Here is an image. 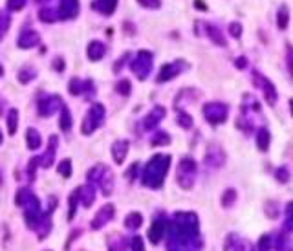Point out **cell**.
<instances>
[{"mask_svg":"<svg viewBox=\"0 0 293 251\" xmlns=\"http://www.w3.org/2000/svg\"><path fill=\"white\" fill-rule=\"evenodd\" d=\"M200 224L195 213H176L169 222V251H200Z\"/></svg>","mask_w":293,"mask_h":251,"instance_id":"1","label":"cell"},{"mask_svg":"<svg viewBox=\"0 0 293 251\" xmlns=\"http://www.w3.org/2000/svg\"><path fill=\"white\" fill-rule=\"evenodd\" d=\"M171 167V156L169 154H156L152 156L147 167L143 171L141 182L143 185L151 187V189H159L165 182L167 171Z\"/></svg>","mask_w":293,"mask_h":251,"instance_id":"2","label":"cell"},{"mask_svg":"<svg viewBox=\"0 0 293 251\" xmlns=\"http://www.w3.org/2000/svg\"><path fill=\"white\" fill-rule=\"evenodd\" d=\"M196 173H198V163L193 160L191 156L181 158L178 163V171H176V182L181 189H191L196 182Z\"/></svg>","mask_w":293,"mask_h":251,"instance_id":"3","label":"cell"},{"mask_svg":"<svg viewBox=\"0 0 293 251\" xmlns=\"http://www.w3.org/2000/svg\"><path fill=\"white\" fill-rule=\"evenodd\" d=\"M103 121H105V107H103L101 103H94V105L88 108L86 116H84L81 132H83L84 136H90L92 132H96V130L103 125Z\"/></svg>","mask_w":293,"mask_h":251,"instance_id":"4","label":"cell"},{"mask_svg":"<svg viewBox=\"0 0 293 251\" xmlns=\"http://www.w3.org/2000/svg\"><path fill=\"white\" fill-rule=\"evenodd\" d=\"M203 117L207 119V123L211 125H220L227 119V114H229V107L226 103H220V101H215V103H205L202 108Z\"/></svg>","mask_w":293,"mask_h":251,"instance_id":"5","label":"cell"},{"mask_svg":"<svg viewBox=\"0 0 293 251\" xmlns=\"http://www.w3.org/2000/svg\"><path fill=\"white\" fill-rule=\"evenodd\" d=\"M253 83H255V86L258 88V90H262L264 97H266V101H268V105H271V107H275L278 101V94H277V88H275V84L271 83L268 77L264 76V74H260V72H253Z\"/></svg>","mask_w":293,"mask_h":251,"instance_id":"6","label":"cell"},{"mask_svg":"<svg viewBox=\"0 0 293 251\" xmlns=\"http://www.w3.org/2000/svg\"><path fill=\"white\" fill-rule=\"evenodd\" d=\"M130 70L134 72L137 79H141V81L143 79H147L152 70V54L151 52H147V50L137 52V55L134 57V61L130 62Z\"/></svg>","mask_w":293,"mask_h":251,"instance_id":"7","label":"cell"},{"mask_svg":"<svg viewBox=\"0 0 293 251\" xmlns=\"http://www.w3.org/2000/svg\"><path fill=\"white\" fill-rule=\"evenodd\" d=\"M183 70H187V62L183 61V59H176V61L173 62H167V64H163V66L159 68V74L158 77H156V81H158V83H167V81H171V79L180 76Z\"/></svg>","mask_w":293,"mask_h":251,"instance_id":"8","label":"cell"},{"mask_svg":"<svg viewBox=\"0 0 293 251\" xmlns=\"http://www.w3.org/2000/svg\"><path fill=\"white\" fill-rule=\"evenodd\" d=\"M64 103H62V99L59 96H46V97L39 99L37 103V112L39 116H42V117H48V116H53L57 110H60Z\"/></svg>","mask_w":293,"mask_h":251,"instance_id":"9","label":"cell"},{"mask_svg":"<svg viewBox=\"0 0 293 251\" xmlns=\"http://www.w3.org/2000/svg\"><path fill=\"white\" fill-rule=\"evenodd\" d=\"M114 214H116V207H114L112 204L103 206L98 211V214L94 216V220H92V229H96V231H98V229H101L103 226H106V224L114 218Z\"/></svg>","mask_w":293,"mask_h":251,"instance_id":"10","label":"cell"},{"mask_svg":"<svg viewBox=\"0 0 293 251\" xmlns=\"http://www.w3.org/2000/svg\"><path fill=\"white\" fill-rule=\"evenodd\" d=\"M17 207H24V209H39V200L37 196L31 193L30 189H19L15 196Z\"/></svg>","mask_w":293,"mask_h":251,"instance_id":"11","label":"cell"},{"mask_svg":"<svg viewBox=\"0 0 293 251\" xmlns=\"http://www.w3.org/2000/svg\"><path fill=\"white\" fill-rule=\"evenodd\" d=\"M167 110L161 105H156V107L152 108L149 114L145 116V119H143V129L145 130H152L156 129L159 123H161V119L165 117Z\"/></svg>","mask_w":293,"mask_h":251,"instance_id":"12","label":"cell"},{"mask_svg":"<svg viewBox=\"0 0 293 251\" xmlns=\"http://www.w3.org/2000/svg\"><path fill=\"white\" fill-rule=\"evenodd\" d=\"M167 226H169V222H167L165 216H158V218H154L151 229H149V240H151L152 244H158L159 240L163 238V235H165Z\"/></svg>","mask_w":293,"mask_h":251,"instance_id":"13","label":"cell"},{"mask_svg":"<svg viewBox=\"0 0 293 251\" xmlns=\"http://www.w3.org/2000/svg\"><path fill=\"white\" fill-rule=\"evenodd\" d=\"M79 13V0H60L59 2V17L64 20L76 19Z\"/></svg>","mask_w":293,"mask_h":251,"instance_id":"14","label":"cell"},{"mask_svg":"<svg viewBox=\"0 0 293 251\" xmlns=\"http://www.w3.org/2000/svg\"><path fill=\"white\" fill-rule=\"evenodd\" d=\"M40 42V35H39L35 30H24L19 39H17V44L22 50H28V48H35V46Z\"/></svg>","mask_w":293,"mask_h":251,"instance_id":"15","label":"cell"},{"mask_svg":"<svg viewBox=\"0 0 293 251\" xmlns=\"http://www.w3.org/2000/svg\"><path fill=\"white\" fill-rule=\"evenodd\" d=\"M224 161H226V154H224V151L220 147H211L207 151V156H205V165L207 167L218 169L224 165Z\"/></svg>","mask_w":293,"mask_h":251,"instance_id":"16","label":"cell"},{"mask_svg":"<svg viewBox=\"0 0 293 251\" xmlns=\"http://www.w3.org/2000/svg\"><path fill=\"white\" fill-rule=\"evenodd\" d=\"M57 143H59V139L57 136H52L50 137V145H48V151H46L42 156H39V161H40V165L44 169L52 167L53 160H55V153H57Z\"/></svg>","mask_w":293,"mask_h":251,"instance_id":"17","label":"cell"},{"mask_svg":"<svg viewBox=\"0 0 293 251\" xmlns=\"http://www.w3.org/2000/svg\"><path fill=\"white\" fill-rule=\"evenodd\" d=\"M128 147H130V143H128L127 139H117V141H114L112 145V158L116 163H123L125 161V158H127L128 154Z\"/></svg>","mask_w":293,"mask_h":251,"instance_id":"18","label":"cell"},{"mask_svg":"<svg viewBox=\"0 0 293 251\" xmlns=\"http://www.w3.org/2000/svg\"><path fill=\"white\" fill-rule=\"evenodd\" d=\"M116 6H117V0H94L92 2V9L106 17L116 11Z\"/></svg>","mask_w":293,"mask_h":251,"instance_id":"19","label":"cell"},{"mask_svg":"<svg viewBox=\"0 0 293 251\" xmlns=\"http://www.w3.org/2000/svg\"><path fill=\"white\" fill-rule=\"evenodd\" d=\"M106 54V46L101 42V40H92L88 44V50H86V55L90 61H101L103 55Z\"/></svg>","mask_w":293,"mask_h":251,"instance_id":"20","label":"cell"},{"mask_svg":"<svg viewBox=\"0 0 293 251\" xmlns=\"http://www.w3.org/2000/svg\"><path fill=\"white\" fill-rule=\"evenodd\" d=\"M77 193H79V200L83 202L84 207H90L96 200V189L94 185L88 183V185H83V187H77Z\"/></svg>","mask_w":293,"mask_h":251,"instance_id":"21","label":"cell"},{"mask_svg":"<svg viewBox=\"0 0 293 251\" xmlns=\"http://www.w3.org/2000/svg\"><path fill=\"white\" fill-rule=\"evenodd\" d=\"M203 28H205L207 35H209V39L215 42V44L226 46V39H224V35H222V31H220L218 26H215V24H203Z\"/></svg>","mask_w":293,"mask_h":251,"instance_id":"22","label":"cell"},{"mask_svg":"<svg viewBox=\"0 0 293 251\" xmlns=\"http://www.w3.org/2000/svg\"><path fill=\"white\" fill-rule=\"evenodd\" d=\"M99 185H101V189H103V194L108 196V194H112V189H114V174L112 171L106 167L103 176H101V180H99Z\"/></svg>","mask_w":293,"mask_h":251,"instance_id":"23","label":"cell"},{"mask_svg":"<svg viewBox=\"0 0 293 251\" xmlns=\"http://www.w3.org/2000/svg\"><path fill=\"white\" fill-rule=\"evenodd\" d=\"M256 147H258V151H262V153H266L268 149H270V141H271V134L268 129H258L256 130Z\"/></svg>","mask_w":293,"mask_h":251,"instance_id":"24","label":"cell"},{"mask_svg":"<svg viewBox=\"0 0 293 251\" xmlns=\"http://www.w3.org/2000/svg\"><path fill=\"white\" fill-rule=\"evenodd\" d=\"M26 141H28V149L37 151L39 147L42 145V137H40V134H39L35 129H28V132H26Z\"/></svg>","mask_w":293,"mask_h":251,"instance_id":"25","label":"cell"},{"mask_svg":"<svg viewBox=\"0 0 293 251\" xmlns=\"http://www.w3.org/2000/svg\"><path fill=\"white\" fill-rule=\"evenodd\" d=\"M275 251H293V244L286 233H278L275 238Z\"/></svg>","mask_w":293,"mask_h":251,"instance_id":"26","label":"cell"},{"mask_svg":"<svg viewBox=\"0 0 293 251\" xmlns=\"http://www.w3.org/2000/svg\"><path fill=\"white\" fill-rule=\"evenodd\" d=\"M59 127H60V130H64V132H68V130L72 129V114H70V108H68L66 105L60 107Z\"/></svg>","mask_w":293,"mask_h":251,"instance_id":"27","label":"cell"},{"mask_svg":"<svg viewBox=\"0 0 293 251\" xmlns=\"http://www.w3.org/2000/svg\"><path fill=\"white\" fill-rule=\"evenodd\" d=\"M288 22H290V9L288 6H280L277 13V26L280 31H284L288 28Z\"/></svg>","mask_w":293,"mask_h":251,"instance_id":"28","label":"cell"},{"mask_svg":"<svg viewBox=\"0 0 293 251\" xmlns=\"http://www.w3.org/2000/svg\"><path fill=\"white\" fill-rule=\"evenodd\" d=\"M39 19L42 20V22H55V20H59V11H55L53 8H42L39 11Z\"/></svg>","mask_w":293,"mask_h":251,"instance_id":"29","label":"cell"},{"mask_svg":"<svg viewBox=\"0 0 293 251\" xmlns=\"http://www.w3.org/2000/svg\"><path fill=\"white\" fill-rule=\"evenodd\" d=\"M141 224H143L141 213H130L127 214V218H125V226H127L128 229H137Z\"/></svg>","mask_w":293,"mask_h":251,"instance_id":"30","label":"cell"},{"mask_svg":"<svg viewBox=\"0 0 293 251\" xmlns=\"http://www.w3.org/2000/svg\"><path fill=\"white\" fill-rule=\"evenodd\" d=\"M17 127H19V110L11 108L8 112V132L9 134H15Z\"/></svg>","mask_w":293,"mask_h":251,"instance_id":"31","label":"cell"},{"mask_svg":"<svg viewBox=\"0 0 293 251\" xmlns=\"http://www.w3.org/2000/svg\"><path fill=\"white\" fill-rule=\"evenodd\" d=\"M169 143H171V136L167 132H163V130L156 132L151 139V145H154V147H161V145H169Z\"/></svg>","mask_w":293,"mask_h":251,"instance_id":"32","label":"cell"},{"mask_svg":"<svg viewBox=\"0 0 293 251\" xmlns=\"http://www.w3.org/2000/svg\"><path fill=\"white\" fill-rule=\"evenodd\" d=\"M105 165H96L94 169H90L88 171V182L94 185V183L98 182L99 183V180H101V176H103V173H105Z\"/></svg>","mask_w":293,"mask_h":251,"instance_id":"33","label":"cell"},{"mask_svg":"<svg viewBox=\"0 0 293 251\" xmlns=\"http://www.w3.org/2000/svg\"><path fill=\"white\" fill-rule=\"evenodd\" d=\"M9 24H11V19H9V15H8V13H4V11H0V40H2V39H4V35L8 33Z\"/></svg>","mask_w":293,"mask_h":251,"instance_id":"34","label":"cell"},{"mask_svg":"<svg viewBox=\"0 0 293 251\" xmlns=\"http://www.w3.org/2000/svg\"><path fill=\"white\" fill-rule=\"evenodd\" d=\"M234 202H236V191L234 189H227L222 196V206L224 207H233Z\"/></svg>","mask_w":293,"mask_h":251,"instance_id":"35","label":"cell"},{"mask_svg":"<svg viewBox=\"0 0 293 251\" xmlns=\"http://www.w3.org/2000/svg\"><path fill=\"white\" fill-rule=\"evenodd\" d=\"M116 90H117V94H121V96H130L132 84H130L128 79H121V81H117V84H116Z\"/></svg>","mask_w":293,"mask_h":251,"instance_id":"36","label":"cell"},{"mask_svg":"<svg viewBox=\"0 0 293 251\" xmlns=\"http://www.w3.org/2000/svg\"><path fill=\"white\" fill-rule=\"evenodd\" d=\"M83 88H84V81H81V79H72L70 81V94L72 96H81Z\"/></svg>","mask_w":293,"mask_h":251,"instance_id":"37","label":"cell"},{"mask_svg":"<svg viewBox=\"0 0 293 251\" xmlns=\"http://www.w3.org/2000/svg\"><path fill=\"white\" fill-rule=\"evenodd\" d=\"M31 79H35V70L33 68H22L19 72V81L22 84L30 83Z\"/></svg>","mask_w":293,"mask_h":251,"instance_id":"38","label":"cell"},{"mask_svg":"<svg viewBox=\"0 0 293 251\" xmlns=\"http://www.w3.org/2000/svg\"><path fill=\"white\" fill-rule=\"evenodd\" d=\"M178 125H180L181 129L189 130L193 127V117H191L187 112H178Z\"/></svg>","mask_w":293,"mask_h":251,"instance_id":"39","label":"cell"},{"mask_svg":"<svg viewBox=\"0 0 293 251\" xmlns=\"http://www.w3.org/2000/svg\"><path fill=\"white\" fill-rule=\"evenodd\" d=\"M273 248V238L270 235H262L258 238V251H271Z\"/></svg>","mask_w":293,"mask_h":251,"instance_id":"40","label":"cell"},{"mask_svg":"<svg viewBox=\"0 0 293 251\" xmlns=\"http://www.w3.org/2000/svg\"><path fill=\"white\" fill-rule=\"evenodd\" d=\"M57 171H59V174H62V178H70V176H72V161L68 160H62L59 163V169H57Z\"/></svg>","mask_w":293,"mask_h":251,"instance_id":"41","label":"cell"},{"mask_svg":"<svg viewBox=\"0 0 293 251\" xmlns=\"http://www.w3.org/2000/svg\"><path fill=\"white\" fill-rule=\"evenodd\" d=\"M286 66H288V72L293 79V46L288 44L286 46Z\"/></svg>","mask_w":293,"mask_h":251,"instance_id":"42","label":"cell"},{"mask_svg":"<svg viewBox=\"0 0 293 251\" xmlns=\"http://www.w3.org/2000/svg\"><path fill=\"white\" fill-rule=\"evenodd\" d=\"M79 200V193H77V189L72 193V196H70V213H68V220H72L74 216H76V202Z\"/></svg>","mask_w":293,"mask_h":251,"instance_id":"43","label":"cell"},{"mask_svg":"<svg viewBox=\"0 0 293 251\" xmlns=\"http://www.w3.org/2000/svg\"><path fill=\"white\" fill-rule=\"evenodd\" d=\"M286 229L293 231V202L286 206Z\"/></svg>","mask_w":293,"mask_h":251,"instance_id":"44","label":"cell"},{"mask_svg":"<svg viewBox=\"0 0 293 251\" xmlns=\"http://www.w3.org/2000/svg\"><path fill=\"white\" fill-rule=\"evenodd\" d=\"M139 2V6L147 9H158L161 8V0H137Z\"/></svg>","mask_w":293,"mask_h":251,"instance_id":"45","label":"cell"},{"mask_svg":"<svg viewBox=\"0 0 293 251\" xmlns=\"http://www.w3.org/2000/svg\"><path fill=\"white\" fill-rule=\"evenodd\" d=\"M229 35L234 39H240L242 35V24L240 22H231L229 24Z\"/></svg>","mask_w":293,"mask_h":251,"instance_id":"46","label":"cell"},{"mask_svg":"<svg viewBox=\"0 0 293 251\" xmlns=\"http://www.w3.org/2000/svg\"><path fill=\"white\" fill-rule=\"evenodd\" d=\"M26 6V0H8V9L9 11H20Z\"/></svg>","mask_w":293,"mask_h":251,"instance_id":"47","label":"cell"},{"mask_svg":"<svg viewBox=\"0 0 293 251\" xmlns=\"http://www.w3.org/2000/svg\"><path fill=\"white\" fill-rule=\"evenodd\" d=\"M275 176H277V180L280 183H286L290 180V173H288V169L286 167H278L277 171H275Z\"/></svg>","mask_w":293,"mask_h":251,"instance_id":"48","label":"cell"},{"mask_svg":"<svg viewBox=\"0 0 293 251\" xmlns=\"http://www.w3.org/2000/svg\"><path fill=\"white\" fill-rule=\"evenodd\" d=\"M233 251H253V246H251V242H248V240H240V238H238V242H236Z\"/></svg>","mask_w":293,"mask_h":251,"instance_id":"49","label":"cell"},{"mask_svg":"<svg viewBox=\"0 0 293 251\" xmlns=\"http://www.w3.org/2000/svg\"><path fill=\"white\" fill-rule=\"evenodd\" d=\"M132 251H145V246H143V238L136 235L132 238Z\"/></svg>","mask_w":293,"mask_h":251,"instance_id":"50","label":"cell"},{"mask_svg":"<svg viewBox=\"0 0 293 251\" xmlns=\"http://www.w3.org/2000/svg\"><path fill=\"white\" fill-rule=\"evenodd\" d=\"M137 169H139V165H137V163H132V165H130V169L127 171V174H125V176H127L130 182H132V180L136 178V174H137Z\"/></svg>","mask_w":293,"mask_h":251,"instance_id":"51","label":"cell"},{"mask_svg":"<svg viewBox=\"0 0 293 251\" xmlns=\"http://www.w3.org/2000/svg\"><path fill=\"white\" fill-rule=\"evenodd\" d=\"M234 64H236V68H246V66H248V59H246V57H238V59H236V61H234Z\"/></svg>","mask_w":293,"mask_h":251,"instance_id":"52","label":"cell"},{"mask_svg":"<svg viewBox=\"0 0 293 251\" xmlns=\"http://www.w3.org/2000/svg\"><path fill=\"white\" fill-rule=\"evenodd\" d=\"M195 8L200 9V11H207V6H205L203 0H195Z\"/></svg>","mask_w":293,"mask_h":251,"instance_id":"53","label":"cell"},{"mask_svg":"<svg viewBox=\"0 0 293 251\" xmlns=\"http://www.w3.org/2000/svg\"><path fill=\"white\" fill-rule=\"evenodd\" d=\"M55 68L59 70V72H62L64 70V62H60V59H55Z\"/></svg>","mask_w":293,"mask_h":251,"instance_id":"54","label":"cell"},{"mask_svg":"<svg viewBox=\"0 0 293 251\" xmlns=\"http://www.w3.org/2000/svg\"><path fill=\"white\" fill-rule=\"evenodd\" d=\"M290 110H292V116H293V99H290Z\"/></svg>","mask_w":293,"mask_h":251,"instance_id":"55","label":"cell"},{"mask_svg":"<svg viewBox=\"0 0 293 251\" xmlns=\"http://www.w3.org/2000/svg\"><path fill=\"white\" fill-rule=\"evenodd\" d=\"M35 2H39V4H44V2H50V0H35Z\"/></svg>","mask_w":293,"mask_h":251,"instance_id":"56","label":"cell"},{"mask_svg":"<svg viewBox=\"0 0 293 251\" xmlns=\"http://www.w3.org/2000/svg\"><path fill=\"white\" fill-rule=\"evenodd\" d=\"M4 76V68H2V64H0V77Z\"/></svg>","mask_w":293,"mask_h":251,"instance_id":"57","label":"cell"},{"mask_svg":"<svg viewBox=\"0 0 293 251\" xmlns=\"http://www.w3.org/2000/svg\"><path fill=\"white\" fill-rule=\"evenodd\" d=\"M2 139H4V136H2V132H0V143H2Z\"/></svg>","mask_w":293,"mask_h":251,"instance_id":"58","label":"cell"}]
</instances>
